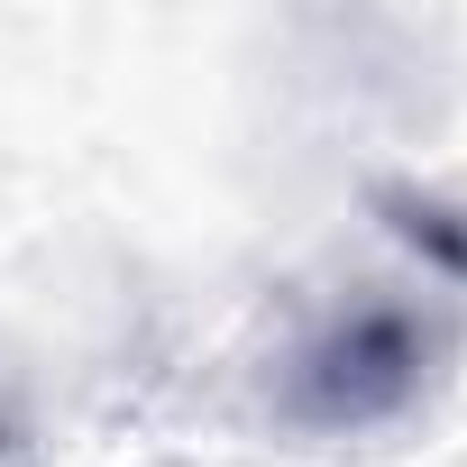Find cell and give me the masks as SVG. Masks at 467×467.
I'll use <instances>...</instances> for the list:
<instances>
[{"label": "cell", "mask_w": 467, "mask_h": 467, "mask_svg": "<svg viewBox=\"0 0 467 467\" xmlns=\"http://www.w3.org/2000/svg\"><path fill=\"white\" fill-rule=\"evenodd\" d=\"M421 385V330L403 312H358L303 358V412L312 421H376Z\"/></svg>", "instance_id": "obj_1"}]
</instances>
